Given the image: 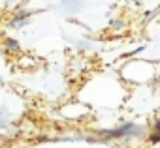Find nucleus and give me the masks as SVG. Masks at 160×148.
<instances>
[{
  "label": "nucleus",
  "mask_w": 160,
  "mask_h": 148,
  "mask_svg": "<svg viewBox=\"0 0 160 148\" xmlns=\"http://www.w3.org/2000/svg\"><path fill=\"white\" fill-rule=\"evenodd\" d=\"M30 13L28 12H19V15L10 23V26H13V28H19V26H23L25 23H27V17H28Z\"/></svg>",
  "instance_id": "f257e3e1"
},
{
  "label": "nucleus",
  "mask_w": 160,
  "mask_h": 148,
  "mask_svg": "<svg viewBox=\"0 0 160 148\" xmlns=\"http://www.w3.org/2000/svg\"><path fill=\"white\" fill-rule=\"evenodd\" d=\"M6 47H8V49H12V51H17V49H19V43H17L15 39H12V38H10V39H6Z\"/></svg>",
  "instance_id": "f03ea898"
},
{
  "label": "nucleus",
  "mask_w": 160,
  "mask_h": 148,
  "mask_svg": "<svg viewBox=\"0 0 160 148\" xmlns=\"http://www.w3.org/2000/svg\"><path fill=\"white\" fill-rule=\"evenodd\" d=\"M122 25H124L122 21H113V26H115V28H119V26H122Z\"/></svg>",
  "instance_id": "7ed1b4c3"
}]
</instances>
